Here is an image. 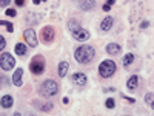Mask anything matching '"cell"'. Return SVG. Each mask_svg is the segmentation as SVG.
<instances>
[{"label":"cell","mask_w":154,"mask_h":116,"mask_svg":"<svg viewBox=\"0 0 154 116\" xmlns=\"http://www.w3.org/2000/svg\"><path fill=\"white\" fill-rule=\"evenodd\" d=\"M102 10H103V11H110V10H111V6H110V5H106V3H105V5L102 6Z\"/></svg>","instance_id":"obj_26"},{"label":"cell","mask_w":154,"mask_h":116,"mask_svg":"<svg viewBox=\"0 0 154 116\" xmlns=\"http://www.w3.org/2000/svg\"><path fill=\"white\" fill-rule=\"evenodd\" d=\"M5 14H6L8 17H15V10H14V8H6Z\"/></svg>","instance_id":"obj_23"},{"label":"cell","mask_w":154,"mask_h":116,"mask_svg":"<svg viewBox=\"0 0 154 116\" xmlns=\"http://www.w3.org/2000/svg\"><path fill=\"white\" fill-rule=\"evenodd\" d=\"M57 93H59V85L52 79H48L40 85V94L45 97H54L57 96Z\"/></svg>","instance_id":"obj_2"},{"label":"cell","mask_w":154,"mask_h":116,"mask_svg":"<svg viewBox=\"0 0 154 116\" xmlns=\"http://www.w3.org/2000/svg\"><path fill=\"white\" fill-rule=\"evenodd\" d=\"M0 23H2L3 26H6V28H8V31H10V33H13V31H14V25H13V23H10V22H5V20H2Z\"/></svg>","instance_id":"obj_22"},{"label":"cell","mask_w":154,"mask_h":116,"mask_svg":"<svg viewBox=\"0 0 154 116\" xmlns=\"http://www.w3.org/2000/svg\"><path fill=\"white\" fill-rule=\"evenodd\" d=\"M148 26H150V22H148V20H143V22L140 23V28H148Z\"/></svg>","instance_id":"obj_25"},{"label":"cell","mask_w":154,"mask_h":116,"mask_svg":"<svg viewBox=\"0 0 154 116\" xmlns=\"http://www.w3.org/2000/svg\"><path fill=\"white\" fill-rule=\"evenodd\" d=\"M0 50H5V37L0 36Z\"/></svg>","instance_id":"obj_24"},{"label":"cell","mask_w":154,"mask_h":116,"mask_svg":"<svg viewBox=\"0 0 154 116\" xmlns=\"http://www.w3.org/2000/svg\"><path fill=\"white\" fill-rule=\"evenodd\" d=\"M29 70H31V73L35 74V76H40L43 71H45V57L37 54V56H34L29 62Z\"/></svg>","instance_id":"obj_3"},{"label":"cell","mask_w":154,"mask_h":116,"mask_svg":"<svg viewBox=\"0 0 154 116\" xmlns=\"http://www.w3.org/2000/svg\"><path fill=\"white\" fill-rule=\"evenodd\" d=\"M103 91H108V93H111V91H116V90H114V88H105Z\"/></svg>","instance_id":"obj_29"},{"label":"cell","mask_w":154,"mask_h":116,"mask_svg":"<svg viewBox=\"0 0 154 116\" xmlns=\"http://www.w3.org/2000/svg\"><path fill=\"white\" fill-rule=\"evenodd\" d=\"M94 2H91V0H82V2H77V6L80 8V10H85V11H89L94 8Z\"/></svg>","instance_id":"obj_15"},{"label":"cell","mask_w":154,"mask_h":116,"mask_svg":"<svg viewBox=\"0 0 154 116\" xmlns=\"http://www.w3.org/2000/svg\"><path fill=\"white\" fill-rule=\"evenodd\" d=\"M71 81L76 87H85L86 82H88V77H86L85 73H82V71H77V73H74L71 76Z\"/></svg>","instance_id":"obj_7"},{"label":"cell","mask_w":154,"mask_h":116,"mask_svg":"<svg viewBox=\"0 0 154 116\" xmlns=\"http://www.w3.org/2000/svg\"><path fill=\"white\" fill-rule=\"evenodd\" d=\"M15 5H19V6H25V2H23V0H15Z\"/></svg>","instance_id":"obj_27"},{"label":"cell","mask_w":154,"mask_h":116,"mask_svg":"<svg viewBox=\"0 0 154 116\" xmlns=\"http://www.w3.org/2000/svg\"><path fill=\"white\" fill-rule=\"evenodd\" d=\"M13 116H22V115H20V113H14Z\"/></svg>","instance_id":"obj_30"},{"label":"cell","mask_w":154,"mask_h":116,"mask_svg":"<svg viewBox=\"0 0 154 116\" xmlns=\"http://www.w3.org/2000/svg\"><path fill=\"white\" fill-rule=\"evenodd\" d=\"M22 77H23V70L22 68H17L14 71V76H13V84L15 87H22L23 81H22Z\"/></svg>","instance_id":"obj_11"},{"label":"cell","mask_w":154,"mask_h":116,"mask_svg":"<svg viewBox=\"0 0 154 116\" xmlns=\"http://www.w3.org/2000/svg\"><path fill=\"white\" fill-rule=\"evenodd\" d=\"M122 62H123V67L128 68V67L133 64V62H134V54H133V53H128V54H125Z\"/></svg>","instance_id":"obj_18"},{"label":"cell","mask_w":154,"mask_h":116,"mask_svg":"<svg viewBox=\"0 0 154 116\" xmlns=\"http://www.w3.org/2000/svg\"><path fill=\"white\" fill-rule=\"evenodd\" d=\"M82 26H80L77 22H74V20H71V22H68V30L71 31V33H74V31H77V30H80Z\"/></svg>","instance_id":"obj_19"},{"label":"cell","mask_w":154,"mask_h":116,"mask_svg":"<svg viewBox=\"0 0 154 116\" xmlns=\"http://www.w3.org/2000/svg\"><path fill=\"white\" fill-rule=\"evenodd\" d=\"M8 3H10V2H8V0H2V2H0V5H2V6H6Z\"/></svg>","instance_id":"obj_28"},{"label":"cell","mask_w":154,"mask_h":116,"mask_svg":"<svg viewBox=\"0 0 154 116\" xmlns=\"http://www.w3.org/2000/svg\"><path fill=\"white\" fill-rule=\"evenodd\" d=\"M120 51H122V47L119 45V43H108V45H106V53H108V54H111V56L120 54Z\"/></svg>","instance_id":"obj_10"},{"label":"cell","mask_w":154,"mask_h":116,"mask_svg":"<svg viewBox=\"0 0 154 116\" xmlns=\"http://www.w3.org/2000/svg\"><path fill=\"white\" fill-rule=\"evenodd\" d=\"M137 85H139V77H137V74H133L128 81H126V88H128V90H136Z\"/></svg>","instance_id":"obj_14"},{"label":"cell","mask_w":154,"mask_h":116,"mask_svg":"<svg viewBox=\"0 0 154 116\" xmlns=\"http://www.w3.org/2000/svg\"><path fill=\"white\" fill-rule=\"evenodd\" d=\"M116 73V62L114 60H103L100 62V65H99V74L102 77H111L113 74Z\"/></svg>","instance_id":"obj_4"},{"label":"cell","mask_w":154,"mask_h":116,"mask_svg":"<svg viewBox=\"0 0 154 116\" xmlns=\"http://www.w3.org/2000/svg\"><path fill=\"white\" fill-rule=\"evenodd\" d=\"M0 104H2V109H11L14 105V97L11 94H5V96H2Z\"/></svg>","instance_id":"obj_12"},{"label":"cell","mask_w":154,"mask_h":116,"mask_svg":"<svg viewBox=\"0 0 154 116\" xmlns=\"http://www.w3.org/2000/svg\"><path fill=\"white\" fill-rule=\"evenodd\" d=\"M15 67V59L13 54H10V53H2L0 54V68H2L3 71H10Z\"/></svg>","instance_id":"obj_5"},{"label":"cell","mask_w":154,"mask_h":116,"mask_svg":"<svg viewBox=\"0 0 154 116\" xmlns=\"http://www.w3.org/2000/svg\"><path fill=\"white\" fill-rule=\"evenodd\" d=\"M40 37L45 43H51L54 40V37H56V30H54L51 25L43 26V30L40 31Z\"/></svg>","instance_id":"obj_6"},{"label":"cell","mask_w":154,"mask_h":116,"mask_svg":"<svg viewBox=\"0 0 154 116\" xmlns=\"http://www.w3.org/2000/svg\"><path fill=\"white\" fill-rule=\"evenodd\" d=\"M113 23H114L113 17H105V19L100 22V30L102 31H110L113 28Z\"/></svg>","instance_id":"obj_13"},{"label":"cell","mask_w":154,"mask_h":116,"mask_svg":"<svg viewBox=\"0 0 154 116\" xmlns=\"http://www.w3.org/2000/svg\"><path fill=\"white\" fill-rule=\"evenodd\" d=\"M105 107H106V109H114V107H116V101L113 99V97H108V99L105 101Z\"/></svg>","instance_id":"obj_21"},{"label":"cell","mask_w":154,"mask_h":116,"mask_svg":"<svg viewBox=\"0 0 154 116\" xmlns=\"http://www.w3.org/2000/svg\"><path fill=\"white\" fill-rule=\"evenodd\" d=\"M145 102H147L151 109L154 110V93H148L147 96H145Z\"/></svg>","instance_id":"obj_20"},{"label":"cell","mask_w":154,"mask_h":116,"mask_svg":"<svg viewBox=\"0 0 154 116\" xmlns=\"http://www.w3.org/2000/svg\"><path fill=\"white\" fill-rule=\"evenodd\" d=\"M23 37H25L26 43H28V45H29L31 48L37 47V36H35V31H34V30H31V28L25 30V33H23Z\"/></svg>","instance_id":"obj_8"},{"label":"cell","mask_w":154,"mask_h":116,"mask_svg":"<svg viewBox=\"0 0 154 116\" xmlns=\"http://www.w3.org/2000/svg\"><path fill=\"white\" fill-rule=\"evenodd\" d=\"M94 57H96V50L91 45H80L74 53V59L79 64H89V62H93Z\"/></svg>","instance_id":"obj_1"},{"label":"cell","mask_w":154,"mask_h":116,"mask_svg":"<svg viewBox=\"0 0 154 116\" xmlns=\"http://www.w3.org/2000/svg\"><path fill=\"white\" fill-rule=\"evenodd\" d=\"M68 68H69V64L66 60H62L59 64V76L60 77H65L68 74Z\"/></svg>","instance_id":"obj_16"},{"label":"cell","mask_w":154,"mask_h":116,"mask_svg":"<svg viewBox=\"0 0 154 116\" xmlns=\"http://www.w3.org/2000/svg\"><path fill=\"white\" fill-rule=\"evenodd\" d=\"M14 51H15V54H19V56H25V54H26V51H28V48H26L25 43L19 42V43H15Z\"/></svg>","instance_id":"obj_17"},{"label":"cell","mask_w":154,"mask_h":116,"mask_svg":"<svg viewBox=\"0 0 154 116\" xmlns=\"http://www.w3.org/2000/svg\"><path fill=\"white\" fill-rule=\"evenodd\" d=\"M71 34H72V37H74L76 40H80V42H85V40L89 39V33L86 30H83V28H80V30L71 33Z\"/></svg>","instance_id":"obj_9"}]
</instances>
